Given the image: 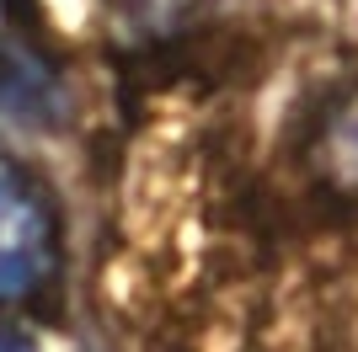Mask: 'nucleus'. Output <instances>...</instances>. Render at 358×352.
<instances>
[{
  "label": "nucleus",
  "instance_id": "f03ea898",
  "mask_svg": "<svg viewBox=\"0 0 358 352\" xmlns=\"http://www.w3.org/2000/svg\"><path fill=\"white\" fill-rule=\"evenodd\" d=\"M113 6H123V11H134V16H161V11H171V0H113Z\"/></svg>",
  "mask_w": 358,
  "mask_h": 352
},
{
  "label": "nucleus",
  "instance_id": "f257e3e1",
  "mask_svg": "<svg viewBox=\"0 0 358 352\" xmlns=\"http://www.w3.org/2000/svg\"><path fill=\"white\" fill-rule=\"evenodd\" d=\"M54 272V219L38 192L0 176V305L22 299Z\"/></svg>",
  "mask_w": 358,
  "mask_h": 352
},
{
  "label": "nucleus",
  "instance_id": "7ed1b4c3",
  "mask_svg": "<svg viewBox=\"0 0 358 352\" xmlns=\"http://www.w3.org/2000/svg\"><path fill=\"white\" fill-rule=\"evenodd\" d=\"M0 352H38L32 342H22V337H0Z\"/></svg>",
  "mask_w": 358,
  "mask_h": 352
}]
</instances>
